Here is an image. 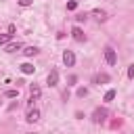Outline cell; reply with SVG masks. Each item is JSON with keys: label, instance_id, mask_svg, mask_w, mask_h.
Masks as SVG:
<instances>
[{"label": "cell", "instance_id": "obj_20", "mask_svg": "<svg viewBox=\"0 0 134 134\" xmlns=\"http://www.w3.org/2000/svg\"><path fill=\"white\" fill-rule=\"evenodd\" d=\"M75 82H77V77H75V75H71V77H69V86H73Z\"/></svg>", "mask_w": 134, "mask_h": 134}, {"label": "cell", "instance_id": "obj_3", "mask_svg": "<svg viewBox=\"0 0 134 134\" xmlns=\"http://www.w3.org/2000/svg\"><path fill=\"white\" fill-rule=\"evenodd\" d=\"M57 82H59V71H57V69H52V71L48 73V77H46V84H48L50 88H54V86H57Z\"/></svg>", "mask_w": 134, "mask_h": 134}, {"label": "cell", "instance_id": "obj_18", "mask_svg": "<svg viewBox=\"0 0 134 134\" xmlns=\"http://www.w3.org/2000/svg\"><path fill=\"white\" fill-rule=\"evenodd\" d=\"M86 94H88L86 88H77V96H86Z\"/></svg>", "mask_w": 134, "mask_h": 134}, {"label": "cell", "instance_id": "obj_14", "mask_svg": "<svg viewBox=\"0 0 134 134\" xmlns=\"http://www.w3.org/2000/svg\"><path fill=\"white\" fill-rule=\"evenodd\" d=\"M19 96V90H6V98H17Z\"/></svg>", "mask_w": 134, "mask_h": 134}, {"label": "cell", "instance_id": "obj_8", "mask_svg": "<svg viewBox=\"0 0 134 134\" xmlns=\"http://www.w3.org/2000/svg\"><path fill=\"white\" fill-rule=\"evenodd\" d=\"M23 54L25 57H34V54H38V48L36 46H25L23 48Z\"/></svg>", "mask_w": 134, "mask_h": 134}, {"label": "cell", "instance_id": "obj_15", "mask_svg": "<svg viewBox=\"0 0 134 134\" xmlns=\"http://www.w3.org/2000/svg\"><path fill=\"white\" fill-rule=\"evenodd\" d=\"M75 8H77V2L75 0H69L67 2V10H75Z\"/></svg>", "mask_w": 134, "mask_h": 134}, {"label": "cell", "instance_id": "obj_13", "mask_svg": "<svg viewBox=\"0 0 134 134\" xmlns=\"http://www.w3.org/2000/svg\"><path fill=\"white\" fill-rule=\"evenodd\" d=\"M94 82H96V84H100V82H109V75H107V73H100V75L94 77Z\"/></svg>", "mask_w": 134, "mask_h": 134}, {"label": "cell", "instance_id": "obj_16", "mask_svg": "<svg viewBox=\"0 0 134 134\" xmlns=\"http://www.w3.org/2000/svg\"><path fill=\"white\" fill-rule=\"evenodd\" d=\"M128 77H130V80H134V65H130V67H128Z\"/></svg>", "mask_w": 134, "mask_h": 134}, {"label": "cell", "instance_id": "obj_19", "mask_svg": "<svg viewBox=\"0 0 134 134\" xmlns=\"http://www.w3.org/2000/svg\"><path fill=\"white\" fill-rule=\"evenodd\" d=\"M19 4H21V6H29V4H31V0H19Z\"/></svg>", "mask_w": 134, "mask_h": 134}, {"label": "cell", "instance_id": "obj_2", "mask_svg": "<svg viewBox=\"0 0 134 134\" xmlns=\"http://www.w3.org/2000/svg\"><path fill=\"white\" fill-rule=\"evenodd\" d=\"M63 63H65L67 67H73V65H75V54H73V50H65V52H63Z\"/></svg>", "mask_w": 134, "mask_h": 134}, {"label": "cell", "instance_id": "obj_9", "mask_svg": "<svg viewBox=\"0 0 134 134\" xmlns=\"http://www.w3.org/2000/svg\"><path fill=\"white\" fill-rule=\"evenodd\" d=\"M34 69H36V67H34L31 63H23V65H21V71H23L25 75H29V73H34Z\"/></svg>", "mask_w": 134, "mask_h": 134}, {"label": "cell", "instance_id": "obj_7", "mask_svg": "<svg viewBox=\"0 0 134 134\" xmlns=\"http://www.w3.org/2000/svg\"><path fill=\"white\" fill-rule=\"evenodd\" d=\"M29 94H31V98H38V96L42 94V90H40V86H36V84H31V86H29Z\"/></svg>", "mask_w": 134, "mask_h": 134}, {"label": "cell", "instance_id": "obj_11", "mask_svg": "<svg viewBox=\"0 0 134 134\" xmlns=\"http://www.w3.org/2000/svg\"><path fill=\"white\" fill-rule=\"evenodd\" d=\"M113 98H115V90H107V92H105V96H103V100H105V103H111Z\"/></svg>", "mask_w": 134, "mask_h": 134}, {"label": "cell", "instance_id": "obj_12", "mask_svg": "<svg viewBox=\"0 0 134 134\" xmlns=\"http://www.w3.org/2000/svg\"><path fill=\"white\" fill-rule=\"evenodd\" d=\"M19 48H21L19 42H10V44L6 46V52H15V50H19Z\"/></svg>", "mask_w": 134, "mask_h": 134}, {"label": "cell", "instance_id": "obj_1", "mask_svg": "<svg viewBox=\"0 0 134 134\" xmlns=\"http://www.w3.org/2000/svg\"><path fill=\"white\" fill-rule=\"evenodd\" d=\"M105 61H107L109 65H117V54H115V50H113L111 46L105 48Z\"/></svg>", "mask_w": 134, "mask_h": 134}, {"label": "cell", "instance_id": "obj_10", "mask_svg": "<svg viewBox=\"0 0 134 134\" xmlns=\"http://www.w3.org/2000/svg\"><path fill=\"white\" fill-rule=\"evenodd\" d=\"M10 34H0V46H8L10 44Z\"/></svg>", "mask_w": 134, "mask_h": 134}, {"label": "cell", "instance_id": "obj_17", "mask_svg": "<svg viewBox=\"0 0 134 134\" xmlns=\"http://www.w3.org/2000/svg\"><path fill=\"white\" fill-rule=\"evenodd\" d=\"M94 15H96V19H100V21L105 19V13H103V10H94Z\"/></svg>", "mask_w": 134, "mask_h": 134}, {"label": "cell", "instance_id": "obj_5", "mask_svg": "<svg viewBox=\"0 0 134 134\" xmlns=\"http://www.w3.org/2000/svg\"><path fill=\"white\" fill-rule=\"evenodd\" d=\"M25 119H27L29 124H34V121H38V119H40V111H38L36 107H34V109H29V111H27V117H25Z\"/></svg>", "mask_w": 134, "mask_h": 134}, {"label": "cell", "instance_id": "obj_4", "mask_svg": "<svg viewBox=\"0 0 134 134\" xmlns=\"http://www.w3.org/2000/svg\"><path fill=\"white\" fill-rule=\"evenodd\" d=\"M105 119H107V111H105V109H96V111L92 113V121L100 124V121H105Z\"/></svg>", "mask_w": 134, "mask_h": 134}, {"label": "cell", "instance_id": "obj_6", "mask_svg": "<svg viewBox=\"0 0 134 134\" xmlns=\"http://www.w3.org/2000/svg\"><path fill=\"white\" fill-rule=\"evenodd\" d=\"M71 36H73V40H75V42H84V40H86L84 31H82L80 27H73V29H71Z\"/></svg>", "mask_w": 134, "mask_h": 134}]
</instances>
